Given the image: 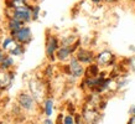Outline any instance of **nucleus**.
<instances>
[{"label": "nucleus", "instance_id": "b1692460", "mask_svg": "<svg viewBox=\"0 0 135 124\" xmlns=\"http://www.w3.org/2000/svg\"><path fill=\"white\" fill-rule=\"evenodd\" d=\"M42 124H55V123H53V120L51 119L50 117H47V118H45V119H44Z\"/></svg>", "mask_w": 135, "mask_h": 124}, {"label": "nucleus", "instance_id": "20e7f679", "mask_svg": "<svg viewBox=\"0 0 135 124\" xmlns=\"http://www.w3.org/2000/svg\"><path fill=\"white\" fill-rule=\"evenodd\" d=\"M95 63L98 65L100 68H108L115 65L117 62V56L114 55L113 51L110 50H102L98 54H95Z\"/></svg>", "mask_w": 135, "mask_h": 124}, {"label": "nucleus", "instance_id": "a878e982", "mask_svg": "<svg viewBox=\"0 0 135 124\" xmlns=\"http://www.w3.org/2000/svg\"><path fill=\"white\" fill-rule=\"evenodd\" d=\"M127 124H135V116H130V118H129Z\"/></svg>", "mask_w": 135, "mask_h": 124}, {"label": "nucleus", "instance_id": "f3484780", "mask_svg": "<svg viewBox=\"0 0 135 124\" xmlns=\"http://www.w3.org/2000/svg\"><path fill=\"white\" fill-rule=\"evenodd\" d=\"M53 99L52 98H46L44 101V112H45V116L46 117H51L53 113Z\"/></svg>", "mask_w": 135, "mask_h": 124}, {"label": "nucleus", "instance_id": "cd10ccee", "mask_svg": "<svg viewBox=\"0 0 135 124\" xmlns=\"http://www.w3.org/2000/svg\"><path fill=\"white\" fill-rule=\"evenodd\" d=\"M27 1H29V3H30V0H27Z\"/></svg>", "mask_w": 135, "mask_h": 124}, {"label": "nucleus", "instance_id": "aec40b11", "mask_svg": "<svg viewBox=\"0 0 135 124\" xmlns=\"http://www.w3.org/2000/svg\"><path fill=\"white\" fill-rule=\"evenodd\" d=\"M55 67L56 66L53 65V62H50L49 65H47V67H46V70H45V73H44V76H45L47 79L53 77V70H55Z\"/></svg>", "mask_w": 135, "mask_h": 124}, {"label": "nucleus", "instance_id": "4be33fe9", "mask_svg": "<svg viewBox=\"0 0 135 124\" xmlns=\"http://www.w3.org/2000/svg\"><path fill=\"white\" fill-rule=\"evenodd\" d=\"M6 55H8V54H6V52H5L4 50H3L1 47H0V63L3 62V60L5 58V56H6Z\"/></svg>", "mask_w": 135, "mask_h": 124}, {"label": "nucleus", "instance_id": "5701e85b", "mask_svg": "<svg viewBox=\"0 0 135 124\" xmlns=\"http://www.w3.org/2000/svg\"><path fill=\"white\" fill-rule=\"evenodd\" d=\"M93 5H102L104 4V0H89Z\"/></svg>", "mask_w": 135, "mask_h": 124}, {"label": "nucleus", "instance_id": "2eb2a0df", "mask_svg": "<svg viewBox=\"0 0 135 124\" xmlns=\"http://www.w3.org/2000/svg\"><path fill=\"white\" fill-rule=\"evenodd\" d=\"M100 74V67L93 62L88 66H86V73H84V77H97Z\"/></svg>", "mask_w": 135, "mask_h": 124}, {"label": "nucleus", "instance_id": "4468645a", "mask_svg": "<svg viewBox=\"0 0 135 124\" xmlns=\"http://www.w3.org/2000/svg\"><path fill=\"white\" fill-rule=\"evenodd\" d=\"M30 4L31 3H29L27 0H5V6L12 9V10L24 8V6H27Z\"/></svg>", "mask_w": 135, "mask_h": 124}, {"label": "nucleus", "instance_id": "39448f33", "mask_svg": "<svg viewBox=\"0 0 135 124\" xmlns=\"http://www.w3.org/2000/svg\"><path fill=\"white\" fill-rule=\"evenodd\" d=\"M9 35L14 37L20 45H24V46H27L33 39L32 31H31V27L29 25H24L21 29H19L15 32L9 34Z\"/></svg>", "mask_w": 135, "mask_h": 124}, {"label": "nucleus", "instance_id": "ddd939ff", "mask_svg": "<svg viewBox=\"0 0 135 124\" xmlns=\"http://www.w3.org/2000/svg\"><path fill=\"white\" fill-rule=\"evenodd\" d=\"M22 26H24V24L20 22V21L15 20V19H8V20H6V24H5V27H6L8 34L15 32V31H17L19 29H21Z\"/></svg>", "mask_w": 135, "mask_h": 124}, {"label": "nucleus", "instance_id": "9d476101", "mask_svg": "<svg viewBox=\"0 0 135 124\" xmlns=\"http://www.w3.org/2000/svg\"><path fill=\"white\" fill-rule=\"evenodd\" d=\"M82 117H83V120H84L87 124H97L99 120H100V114H99L98 111L94 107H92V106L88 108H84Z\"/></svg>", "mask_w": 135, "mask_h": 124}, {"label": "nucleus", "instance_id": "f03ea898", "mask_svg": "<svg viewBox=\"0 0 135 124\" xmlns=\"http://www.w3.org/2000/svg\"><path fill=\"white\" fill-rule=\"evenodd\" d=\"M29 91L33 98L36 99V102L45 101L47 96V87L46 83L42 78H31L29 81Z\"/></svg>", "mask_w": 135, "mask_h": 124}, {"label": "nucleus", "instance_id": "0eeeda50", "mask_svg": "<svg viewBox=\"0 0 135 124\" xmlns=\"http://www.w3.org/2000/svg\"><path fill=\"white\" fill-rule=\"evenodd\" d=\"M17 103L20 106L21 109L27 112H32L35 108H36V99L33 98L31 93H27V92H21L17 96Z\"/></svg>", "mask_w": 135, "mask_h": 124}, {"label": "nucleus", "instance_id": "393cba45", "mask_svg": "<svg viewBox=\"0 0 135 124\" xmlns=\"http://www.w3.org/2000/svg\"><path fill=\"white\" fill-rule=\"evenodd\" d=\"M119 0H104V4H108V5H114L117 4Z\"/></svg>", "mask_w": 135, "mask_h": 124}, {"label": "nucleus", "instance_id": "1a4fd4ad", "mask_svg": "<svg viewBox=\"0 0 135 124\" xmlns=\"http://www.w3.org/2000/svg\"><path fill=\"white\" fill-rule=\"evenodd\" d=\"M14 78H15L14 71L4 70L0 67V91H6L9 87H11Z\"/></svg>", "mask_w": 135, "mask_h": 124}, {"label": "nucleus", "instance_id": "412c9836", "mask_svg": "<svg viewBox=\"0 0 135 124\" xmlns=\"http://www.w3.org/2000/svg\"><path fill=\"white\" fill-rule=\"evenodd\" d=\"M63 124H76V120H74V117L72 114H67V116L63 117Z\"/></svg>", "mask_w": 135, "mask_h": 124}, {"label": "nucleus", "instance_id": "bb28decb", "mask_svg": "<svg viewBox=\"0 0 135 124\" xmlns=\"http://www.w3.org/2000/svg\"><path fill=\"white\" fill-rule=\"evenodd\" d=\"M129 114L130 116H135V106H131L130 109H129Z\"/></svg>", "mask_w": 135, "mask_h": 124}, {"label": "nucleus", "instance_id": "6e6552de", "mask_svg": "<svg viewBox=\"0 0 135 124\" xmlns=\"http://www.w3.org/2000/svg\"><path fill=\"white\" fill-rule=\"evenodd\" d=\"M74 56L84 66H88V65H90V63H93L95 61V52H94L93 50L86 49V47H78Z\"/></svg>", "mask_w": 135, "mask_h": 124}, {"label": "nucleus", "instance_id": "9b49d317", "mask_svg": "<svg viewBox=\"0 0 135 124\" xmlns=\"http://www.w3.org/2000/svg\"><path fill=\"white\" fill-rule=\"evenodd\" d=\"M17 45H19V42H17L12 36H10V35L3 37V40H1V42H0V47L4 50L6 54H9V52H10L11 50L15 49Z\"/></svg>", "mask_w": 135, "mask_h": 124}, {"label": "nucleus", "instance_id": "423d86ee", "mask_svg": "<svg viewBox=\"0 0 135 124\" xmlns=\"http://www.w3.org/2000/svg\"><path fill=\"white\" fill-rule=\"evenodd\" d=\"M78 47H81V44L74 46H60V49L56 52V61L61 62V63H67L71 60L72 56L76 55V51L78 50Z\"/></svg>", "mask_w": 135, "mask_h": 124}, {"label": "nucleus", "instance_id": "7ed1b4c3", "mask_svg": "<svg viewBox=\"0 0 135 124\" xmlns=\"http://www.w3.org/2000/svg\"><path fill=\"white\" fill-rule=\"evenodd\" d=\"M61 46V41H60V36L55 35V34H47L46 37V44H45V54L46 57L49 60V62H55L56 61V52Z\"/></svg>", "mask_w": 135, "mask_h": 124}, {"label": "nucleus", "instance_id": "f8f14e48", "mask_svg": "<svg viewBox=\"0 0 135 124\" xmlns=\"http://www.w3.org/2000/svg\"><path fill=\"white\" fill-rule=\"evenodd\" d=\"M60 41L62 46H74L81 44V39L74 35V34H68V35H62L60 36Z\"/></svg>", "mask_w": 135, "mask_h": 124}, {"label": "nucleus", "instance_id": "dca6fc26", "mask_svg": "<svg viewBox=\"0 0 135 124\" xmlns=\"http://www.w3.org/2000/svg\"><path fill=\"white\" fill-rule=\"evenodd\" d=\"M15 65V60H14V56L11 55H6L5 58L3 60V62L0 63V67L4 68V70H12V67Z\"/></svg>", "mask_w": 135, "mask_h": 124}, {"label": "nucleus", "instance_id": "6ab92c4d", "mask_svg": "<svg viewBox=\"0 0 135 124\" xmlns=\"http://www.w3.org/2000/svg\"><path fill=\"white\" fill-rule=\"evenodd\" d=\"M40 12H41V8L38 4H32L31 6V14H32V21L38 20L40 17Z\"/></svg>", "mask_w": 135, "mask_h": 124}, {"label": "nucleus", "instance_id": "a211bd4d", "mask_svg": "<svg viewBox=\"0 0 135 124\" xmlns=\"http://www.w3.org/2000/svg\"><path fill=\"white\" fill-rule=\"evenodd\" d=\"M25 47H26V46L19 44L15 49L11 50V51L9 52V55H11V56H14V57H20V56H22V55L25 54Z\"/></svg>", "mask_w": 135, "mask_h": 124}, {"label": "nucleus", "instance_id": "f257e3e1", "mask_svg": "<svg viewBox=\"0 0 135 124\" xmlns=\"http://www.w3.org/2000/svg\"><path fill=\"white\" fill-rule=\"evenodd\" d=\"M68 77H72L73 79H79L84 77L86 73V66L78 61V58L76 56H72L71 60L66 63L65 68H63Z\"/></svg>", "mask_w": 135, "mask_h": 124}]
</instances>
